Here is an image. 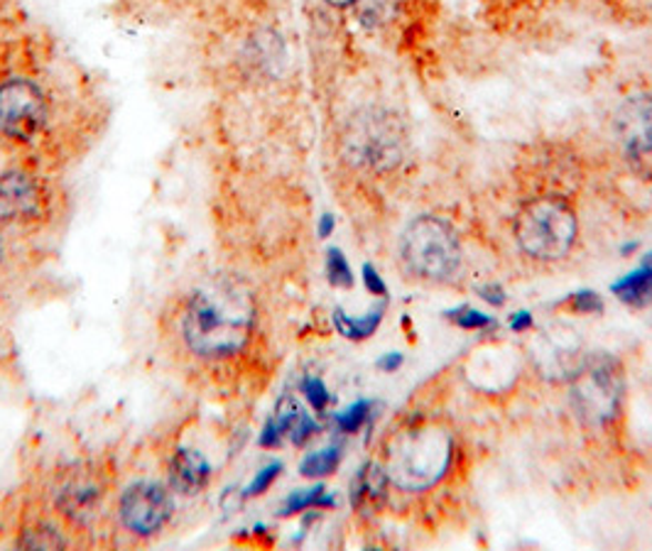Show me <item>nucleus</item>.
I'll use <instances>...</instances> for the list:
<instances>
[{"instance_id": "7ed1b4c3", "label": "nucleus", "mask_w": 652, "mask_h": 551, "mask_svg": "<svg viewBox=\"0 0 652 551\" xmlns=\"http://www.w3.org/2000/svg\"><path fill=\"white\" fill-rule=\"evenodd\" d=\"M625 378L621 363L597 354L579 363L572 375V405L579 419L589 427H603L619 417Z\"/></svg>"}, {"instance_id": "bb28decb", "label": "nucleus", "mask_w": 652, "mask_h": 551, "mask_svg": "<svg viewBox=\"0 0 652 551\" xmlns=\"http://www.w3.org/2000/svg\"><path fill=\"white\" fill-rule=\"evenodd\" d=\"M364 279H366V287L373 292V295H386V285H383V279L378 277V273L370 265L364 267Z\"/></svg>"}, {"instance_id": "c85d7f7f", "label": "nucleus", "mask_w": 652, "mask_h": 551, "mask_svg": "<svg viewBox=\"0 0 652 551\" xmlns=\"http://www.w3.org/2000/svg\"><path fill=\"white\" fill-rule=\"evenodd\" d=\"M378 366H380L383 370H388V373L398 370V368L403 366V356H400V354H388L386 358H380V360H378Z\"/></svg>"}, {"instance_id": "a211bd4d", "label": "nucleus", "mask_w": 652, "mask_h": 551, "mask_svg": "<svg viewBox=\"0 0 652 551\" xmlns=\"http://www.w3.org/2000/svg\"><path fill=\"white\" fill-rule=\"evenodd\" d=\"M339 461H342L339 449H324V451L307 456V459L302 461L299 471H302V476H307V478H322V476L334 473Z\"/></svg>"}, {"instance_id": "b1692460", "label": "nucleus", "mask_w": 652, "mask_h": 551, "mask_svg": "<svg viewBox=\"0 0 652 551\" xmlns=\"http://www.w3.org/2000/svg\"><path fill=\"white\" fill-rule=\"evenodd\" d=\"M451 314H454V322H457L463 328H486V326L493 324L491 316H486L481 312H473L469 307H463L459 312H451Z\"/></svg>"}, {"instance_id": "5701e85b", "label": "nucleus", "mask_w": 652, "mask_h": 551, "mask_svg": "<svg viewBox=\"0 0 652 551\" xmlns=\"http://www.w3.org/2000/svg\"><path fill=\"white\" fill-rule=\"evenodd\" d=\"M279 471H283V466H279V463H271V466H265L263 471H261L258 476H255L253 483L248 486L246 496H261V492H265L267 488H271V486L275 483V478L279 476Z\"/></svg>"}, {"instance_id": "aec40b11", "label": "nucleus", "mask_w": 652, "mask_h": 551, "mask_svg": "<svg viewBox=\"0 0 652 551\" xmlns=\"http://www.w3.org/2000/svg\"><path fill=\"white\" fill-rule=\"evenodd\" d=\"M326 273H329V283L336 287H352L354 285V275L352 267H348L346 257L342 251H329V261H326Z\"/></svg>"}, {"instance_id": "dca6fc26", "label": "nucleus", "mask_w": 652, "mask_h": 551, "mask_svg": "<svg viewBox=\"0 0 652 551\" xmlns=\"http://www.w3.org/2000/svg\"><path fill=\"white\" fill-rule=\"evenodd\" d=\"M383 319V309H376L370 312L368 316H364V319H352V316H346L342 309L334 314V322H336V328H339V334H344L346 338H368L373 331H376L378 324Z\"/></svg>"}, {"instance_id": "f03ea898", "label": "nucleus", "mask_w": 652, "mask_h": 551, "mask_svg": "<svg viewBox=\"0 0 652 551\" xmlns=\"http://www.w3.org/2000/svg\"><path fill=\"white\" fill-rule=\"evenodd\" d=\"M454 443L439 427L422 425L398 433L388 447V480L403 490H427L445 478L451 466Z\"/></svg>"}, {"instance_id": "a878e982", "label": "nucleus", "mask_w": 652, "mask_h": 551, "mask_svg": "<svg viewBox=\"0 0 652 551\" xmlns=\"http://www.w3.org/2000/svg\"><path fill=\"white\" fill-rule=\"evenodd\" d=\"M572 304H574L577 312H584V314L603 312V302L599 299L597 292H579V295H574Z\"/></svg>"}, {"instance_id": "4468645a", "label": "nucleus", "mask_w": 652, "mask_h": 551, "mask_svg": "<svg viewBox=\"0 0 652 551\" xmlns=\"http://www.w3.org/2000/svg\"><path fill=\"white\" fill-rule=\"evenodd\" d=\"M99 502V488L91 483H74L62 490L60 508L72 520H81L84 514H91Z\"/></svg>"}, {"instance_id": "412c9836", "label": "nucleus", "mask_w": 652, "mask_h": 551, "mask_svg": "<svg viewBox=\"0 0 652 551\" xmlns=\"http://www.w3.org/2000/svg\"><path fill=\"white\" fill-rule=\"evenodd\" d=\"M22 544L30 549H54V547H62L64 542L60 539V534L50 530V527H40V530H32L26 539H22Z\"/></svg>"}, {"instance_id": "7c9ffc66", "label": "nucleus", "mask_w": 652, "mask_h": 551, "mask_svg": "<svg viewBox=\"0 0 652 551\" xmlns=\"http://www.w3.org/2000/svg\"><path fill=\"white\" fill-rule=\"evenodd\" d=\"M332 231H334V218H332V216H324V218H322V224H319V236L326 238Z\"/></svg>"}, {"instance_id": "2f4dec72", "label": "nucleus", "mask_w": 652, "mask_h": 551, "mask_svg": "<svg viewBox=\"0 0 652 551\" xmlns=\"http://www.w3.org/2000/svg\"><path fill=\"white\" fill-rule=\"evenodd\" d=\"M326 3L334 6V8H348V6H354L356 0H326Z\"/></svg>"}, {"instance_id": "0eeeda50", "label": "nucleus", "mask_w": 652, "mask_h": 551, "mask_svg": "<svg viewBox=\"0 0 652 551\" xmlns=\"http://www.w3.org/2000/svg\"><path fill=\"white\" fill-rule=\"evenodd\" d=\"M47 121V101L42 91L26 79H13L0 86V131L8 137L28 143Z\"/></svg>"}, {"instance_id": "4be33fe9", "label": "nucleus", "mask_w": 652, "mask_h": 551, "mask_svg": "<svg viewBox=\"0 0 652 551\" xmlns=\"http://www.w3.org/2000/svg\"><path fill=\"white\" fill-rule=\"evenodd\" d=\"M368 409H370L368 402H356L354 407H348L344 415H339V419H336V421H339V427L344 431H348V433L358 431V427L364 425L366 417H368Z\"/></svg>"}, {"instance_id": "f257e3e1", "label": "nucleus", "mask_w": 652, "mask_h": 551, "mask_svg": "<svg viewBox=\"0 0 652 551\" xmlns=\"http://www.w3.org/2000/svg\"><path fill=\"white\" fill-rule=\"evenodd\" d=\"M255 309L246 292L236 287L202 289L184 314V341L202 358L238 354L253 334Z\"/></svg>"}, {"instance_id": "473e14b6", "label": "nucleus", "mask_w": 652, "mask_h": 551, "mask_svg": "<svg viewBox=\"0 0 652 551\" xmlns=\"http://www.w3.org/2000/svg\"><path fill=\"white\" fill-rule=\"evenodd\" d=\"M0 261H3V241H0Z\"/></svg>"}, {"instance_id": "ddd939ff", "label": "nucleus", "mask_w": 652, "mask_h": 551, "mask_svg": "<svg viewBox=\"0 0 652 551\" xmlns=\"http://www.w3.org/2000/svg\"><path fill=\"white\" fill-rule=\"evenodd\" d=\"M386 486H388V473L383 471L380 466L376 463H368L364 466V471H360L354 480V488H352V500L356 508H376L378 502H383L386 498Z\"/></svg>"}, {"instance_id": "9d476101", "label": "nucleus", "mask_w": 652, "mask_h": 551, "mask_svg": "<svg viewBox=\"0 0 652 551\" xmlns=\"http://www.w3.org/2000/svg\"><path fill=\"white\" fill-rule=\"evenodd\" d=\"M314 431H317V425H314L305 409L297 405V400H293V397H283V400L277 402L275 417L267 421L261 443L263 447H277L283 437H289L297 447H302Z\"/></svg>"}, {"instance_id": "6ab92c4d", "label": "nucleus", "mask_w": 652, "mask_h": 551, "mask_svg": "<svg viewBox=\"0 0 652 551\" xmlns=\"http://www.w3.org/2000/svg\"><path fill=\"white\" fill-rule=\"evenodd\" d=\"M403 0H360V16L370 25H380V22H388L395 18L400 10Z\"/></svg>"}, {"instance_id": "2eb2a0df", "label": "nucleus", "mask_w": 652, "mask_h": 551, "mask_svg": "<svg viewBox=\"0 0 652 551\" xmlns=\"http://www.w3.org/2000/svg\"><path fill=\"white\" fill-rule=\"evenodd\" d=\"M613 292L625 304L643 307V304H648L652 299V267H643V269H638V273L623 277L621 283L613 285Z\"/></svg>"}, {"instance_id": "20e7f679", "label": "nucleus", "mask_w": 652, "mask_h": 551, "mask_svg": "<svg viewBox=\"0 0 652 551\" xmlns=\"http://www.w3.org/2000/svg\"><path fill=\"white\" fill-rule=\"evenodd\" d=\"M579 224L574 211L554 196L538 198L520 211L516 241L534 261H559L577 241Z\"/></svg>"}, {"instance_id": "9b49d317", "label": "nucleus", "mask_w": 652, "mask_h": 551, "mask_svg": "<svg viewBox=\"0 0 652 551\" xmlns=\"http://www.w3.org/2000/svg\"><path fill=\"white\" fill-rule=\"evenodd\" d=\"M0 204H3L10 214L32 218L40 211L38 184L22 172L6 174V177H0Z\"/></svg>"}, {"instance_id": "6e6552de", "label": "nucleus", "mask_w": 652, "mask_h": 551, "mask_svg": "<svg viewBox=\"0 0 652 551\" xmlns=\"http://www.w3.org/2000/svg\"><path fill=\"white\" fill-rule=\"evenodd\" d=\"M172 518V500L165 488L155 483H135L121 498V520L133 534L150 537L160 532Z\"/></svg>"}, {"instance_id": "f8f14e48", "label": "nucleus", "mask_w": 652, "mask_h": 551, "mask_svg": "<svg viewBox=\"0 0 652 551\" xmlns=\"http://www.w3.org/2000/svg\"><path fill=\"white\" fill-rule=\"evenodd\" d=\"M170 476H172L174 488H177L180 492H186V496H192V492H200L208 483L212 468H208L206 459L200 451L180 449L177 456L172 459Z\"/></svg>"}, {"instance_id": "72a5a7b5", "label": "nucleus", "mask_w": 652, "mask_h": 551, "mask_svg": "<svg viewBox=\"0 0 652 551\" xmlns=\"http://www.w3.org/2000/svg\"><path fill=\"white\" fill-rule=\"evenodd\" d=\"M648 267H652V255L648 257Z\"/></svg>"}, {"instance_id": "39448f33", "label": "nucleus", "mask_w": 652, "mask_h": 551, "mask_svg": "<svg viewBox=\"0 0 652 551\" xmlns=\"http://www.w3.org/2000/svg\"><path fill=\"white\" fill-rule=\"evenodd\" d=\"M405 127L395 113L370 109L358 113L344 133L346 160L364 170H393L405 155Z\"/></svg>"}, {"instance_id": "423d86ee", "label": "nucleus", "mask_w": 652, "mask_h": 551, "mask_svg": "<svg viewBox=\"0 0 652 551\" xmlns=\"http://www.w3.org/2000/svg\"><path fill=\"white\" fill-rule=\"evenodd\" d=\"M400 253L415 275L447 283L461 267V245L449 224L435 216L412 221L403 233Z\"/></svg>"}, {"instance_id": "393cba45", "label": "nucleus", "mask_w": 652, "mask_h": 551, "mask_svg": "<svg viewBox=\"0 0 652 551\" xmlns=\"http://www.w3.org/2000/svg\"><path fill=\"white\" fill-rule=\"evenodd\" d=\"M302 390H305V395H307V400L312 402V407L314 409H322L329 405V392H326V388H324V382L322 380H317V378H307L305 380V385H302Z\"/></svg>"}, {"instance_id": "c756f323", "label": "nucleus", "mask_w": 652, "mask_h": 551, "mask_svg": "<svg viewBox=\"0 0 652 551\" xmlns=\"http://www.w3.org/2000/svg\"><path fill=\"white\" fill-rule=\"evenodd\" d=\"M530 326H532V319H530L528 312H520L516 319H512V328H516V331H526V328H530Z\"/></svg>"}, {"instance_id": "cd10ccee", "label": "nucleus", "mask_w": 652, "mask_h": 551, "mask_svg": "<svg viewBox=\"0 0 652 551\" xmlns=\"http://www.w3.org/2000/svg\"><path fill=\"white\" fill-rule=\"evenodd\" d=\"M481 297L486 299V302H491V304H506V295H503V289L500 287H496V285H488V287H481Z\"/></svg>"}, {"instance_id": "1a4fd4ad", "label": "nucleus", "mask_w": 652, "mask_h": 551, "mask_svg": "<svg viewBox=\"0 0 652 551\" xmlns=\"http://www.w3.org/2000/svg\"><path fill=\"white\" fill-rule=\"evenodd\" d=\"M613 131L633 157L652 155V96L628 99L615 111Z\"/></svg>"}, {"instance_id": "f3484780", "label": "nucleus", "mask_w": 652, "mask_h": 551, "mask_svg": "<svg viewBox=\"0 0 652 551\" xmlns=\"http://www.w3.org/2000/svg\"><path fill=\"white\" fill-rule=\"evenodd\" d=\"M332 506H334V498L326 496L324 486H317V488L293 492V496H289L285 502L283 514H295V512H302L307 508H332Z\"/></svg>"}]
</instances>
